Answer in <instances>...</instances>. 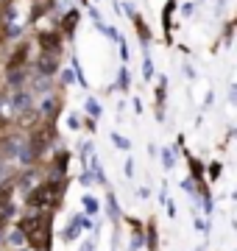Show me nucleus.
Returning <instances> with one entry per match:
<instances>
[{
  "mask_svg": "<svg viewBox=\"0 0 237 251\" xmlns=\"http://www.w3.org/2000/svg\"><path fill=\"white\" fill-rule=\"evenodd\" d=\"M45 229H47L45 218H25V221H23V232H25V237L31 240L34 249H45V243H47Z\"/></svg>",
  "mask_w": 237,
  "mask_h": 251,
  "instance_id": "nucleus-1",
  "label": "nucleus"
},
{
  "mask_svg": "<svg viewBox=\"0 0 237 251\" xmlns=\"http://www.w3.org/2000/svg\"><path fill=\"white\" fill-rule=\"evenodd\" d=\"M59 196H62V187H59L56 181L42 184V187L31 196V206H53L56 201H59Z\"/></svg>",
  "mask_w": 237,
  "mask_h": 251,
  "instance_id": "nucleus-2",
  "label": "nucleus"
},
{
  "mask_svg": "<svg viewBox=\"0 0 237 251\" xmlns=\"http://www.w3.org/2000/svg\"><path fill=\"white\" fill-rule=\"evenodd\" d=\"M25 59H28V53H25V45H23V48L14 50V59L9 62V70H17L20 64H25Z\"/></svg>",
  "mask_w": 237,
  "mask_h": 251,
  "instance_id": "nucleus-3",
  "label": "nucleus"
}]
</instances>
